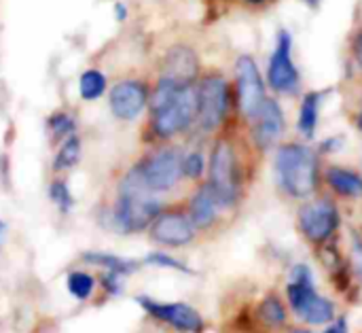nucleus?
Masks as SVG:
<instances>
[{"label": "nucleus", "instance_id": "f257e3e1", "mask_svg": "<svg viewBox=\"0 0 362 333\" xmlns=\"http://www.w3.org/2000/svg\"><path fill=\"white\" fill-rule=\"evenodd\" d=\"M110 215L115 227L125 234H134L151 227V223L161 215V202L157 200L155 191L146 187L140 164L134 166L121 181L119 198Z\"/></svg>", "mask_w": 362, "mask_h": 333}, {"label": "nucleus", "instance_id": "f03ea898", "mask_svg": "<svg viewBox=\"0 0 362 333\" xmlns=\"http://www.w3.org/2000/svg\"><path fill=\"white\" fill-rule=\"evenodd\" d=\"M276 172L288 196L310 198L318 187V155L308 145L284 142L276 151Z\"/></svg>", "mask_w": 362, "mask_h": 333}, {"label": "nucleus", "instance_id": "7ed1b4c3", "mask_svg": "<svg viewBox=\"0 0 362 333\" xmlns=\"http://www.w3.org/2000/svg\"><path fill=\"white\" fill-rule=\"evenodd\" d=\"M197 111H199L197 85L187 83L176 91L170 104L153 113V130L159 138H172L178 132L187 130L193 121H197Z\"/></svg>", "mask_w": 362, "mask_h": 333}, {"label": "nucleus", "instance_id": "20e7f679", "mask_svg": "<svg viewBox=\"0 0 362 333\" xmlns=\"http://www.w3.org/2000/svg\"><path fill=\"white\" fill-rule=\"evenodd\" d=\"M216 200L221 206H233L240 198V172L238 155L229 140H218L210 155V181Z\"/></svg>", "mask_w": 362, "mask_h": 333}, {"label": "nucleus", "instance_id": "39448f33", "mask_svg": "<svg viewBox=\"0 0 362 333\" xmlns=\"http://www.w3.org/2000/svg\"><path fill=\"white\" fill-rule=\"evenodd\" d=\"M199 94V111L197 123L204 132H212L221 128L229 113V83L223 74H208L197 85Z\"/></svg>", "mask_w": 362, "mask_h": 333}, {"label": "nucleus", "instance_id": "423d86ee", "mask_svg": "<svg viewBox=\"0 0 362 333\" xmlns=\"http://www.w3.org/2000/svg\"><path fill=\"white\" fill-rule=\"evenodd\" d=\"M299 70L293 62V34L288 30H278L276 49L267 66V83L274 94L293 96L299 89Z\"/></svg>", "mask_w": 362, "mask_h": 333}, {"label": "nucleus", "instance_id": "0eeeda50", "mask_svg": "<svg viewBox=\"0 0 362 333\" xmlns=\"http://www.w3.org/2000/svg\"><path fill=\"white\" fill-rule=\"evenodd\" d=\"M140 170L151 191H170L182 176V155L178 149H161L144 159Z\"/></svg>", "mask_w": 362, "mask_h": 333}, {"label": "nucleus", "instance_id": "6e6552de", "mask_svg": "<svg viewBox=\"0 0 362 333\" xmlns=\"http://www.w3.org/2000/svg\"><path fill=\"white\" fill-rule=\"evenodd\" d=\"M299 227L312 244H325L339 227L337 206L329 200H318L299 210Z\"/></svg>", "mask_w": 362, "mask_h": 333}, {"label": "nucleus", "instance_id": "1a4fd4ad", "mask_svg": "<svg viewBox=\"0 0 362 333\" xmlns=\"http://www.w3.org/2000/svg\"><path fill=\"white\" fill-rule=\"evenodd\" d=\"M235 77H238L240 111L246 119L252 121L261 102L265 100V83H263L261 70L250 55H240L235 62Z\"/></svg>", "mask_w": 362, "mask_h": 333}, {"label": "nucleus", "instance_id": "9d476101", "mask_svg": "<svg viewBox=\"0 0 362 333\" xmlns=\"http://www.w3.org/2000/svg\"><path fill=\"white\" fill-rule=\"evenodd\" d=\"M138 304L144 308L146 315H151L153 319L178 329L182 333H199L204 329V319L199 317V312L187 304H161V302H155L146 295H140L138 298Z\"/></svg>", "mask_w": 362, "mask_h": 333}, {"label": "nucleus", "instance_id": "9b49d317", "mask_svg": "<svg viewBox=\"0 0 362 333\" xmlns=\"http://www.w3.org/2000/svg\"><path fill=\"white\" fill-rule=\"evenodd\" d=\"M286 130V119L280 102L276 98H267L261 102L257 115L252 117V138L259 149H269L278 142V138Z\"/></svg>", "mask_w": 362, "mask_h": 333}, {"label": "nucleus", "instance_id": "f8f14e48", "mask_svg": "<svg viewBox=\"0 0 362 333\" xmlns=\"http://www.w3.org/2000/svg\"><path fill=\"white\" fill-rule=\"evenodd\" d=\"M151 238L165 247H185L195 238V225L185 213H161L151 223Z\"/></svg>", "mask_w": 362, "mask_h": 333}, {"label": "nucleus", "instance_id": "ddd939ff", "mask_svg": "<svg viewBox=\"0 0 362 333\" xmlns=\"http://www.w3.org/2000/svg\"><path fill=\"white\" fill-rule=\"evenodd\" d=\"M148 91L140 81H121L110 91V111L123 121L136 119L146 106Z\"/></svg>", "mask_w": 362, "mask_h": 333}, {"label": "nucleus", "instance_id": "4468645a", "mask_svg": "<svg viewBox=\"0 0 362 333\" xmlns=\"http://www.w3.org/2000/svg\"><path fill=\"white\" fill-rule=\"evenodd\" d=\"M199 70V62H197V53L187 47V45H174L165 57H163V70L161 77H168L180 85L185 83H193Z\"/></svg>", "mask_w": 362, "mask_h": 333}, {"label": "nucleus", "instance_id": "2eb2a0df", "mask_svg": "<svg viewBox=\"0 0 362 333\" xmlns=\"http://www.w3.org/2000/svg\"><path fill=\"white\" fill-rule=\"evenodd\" d=\"M218 200L212 191V187L206 183L197 189V193L191 198V204H189V217L195 225V230H208L216 217H218Z\"/></svg>", "mask_w": 362, "mask_h": 333}, {"label": "nucleus", "instance_id": "dca6fc26", "mask_svg": "<svg viewBox=\"0 0 362 333\" xmlns=\"http://www.w3.org/2000/svg\"><path fill=\"white\" fill-rule=\"evenodd\" d=\"M325 176L335 193L344 198H362V176L358 172L341 166H329Z\"/></svg>", "mask_w": 362, "mask_h": 333}, {"label": "nucleus", "instance_id": "f3484780", "mask_svg": "<svg viewBox=\"0 0 362 333\" xmlns=\"http://www.w3.org/2000/svg\"><path fill=\"white\" fill-rule=\"evenodd\" d=\"M320 104H322V94L320 91H310L301 100L299 108V119H297V130L305 140H312L316 130H318V119H320Z\"/></svg>", "mask_w": 362, "mask_h": 333}, {"label": "nucleus", "instance_id": "a211bd4d", "mask_svg": "<svg viewBox=\"0 0 362 333\" xmlns=\"http://www.w3.org/2000/svg\"><path fill=\"white\" fill-rule=\"evenodd\" d=\"M83 261H87L89 266H100L108 272L123 274V276L140 270V261H136V259H127V257H119V255H110V253H98V251L83 253Z\"/></svg>", "mask_w": 362, "mask_h": 333}, {"label": "nucleus", "instance_id": "6ab92c4d", "mask_svg": "<svg viewBox=\"0 0 362 333\" xmlns=\"http://www.w3.org/2000/svg\"><path fill=\"white\" fill-rule=\"evenodd\" d=\"M297 315H299L305 323H310V325H322V323H329V321L335 317V306H333L327 298L314 293V295L310 298V302H308Z\"/></svg>", "mask_w": 362, "mask_h": 333}, {"label": "nucleus", "instance_id": "aec40b11", "mask_svg": "<svg viewBox=\"0 0 362 333\" xmlns=\"http://www.w3.org/2000/svg\"><path fill=\"white\" fill-rule=\"evenodd\" d=\"M78 157H81V140H78V136H68V138L62 142V147H59V151H57V155H55L53 170H55V172L70 170L72 166H76Z\"/></svg>", "mask_w": 362, "mask_h": 333}, {"label": "nucleus", "instance_id": "412c9836", "mask_svg": "<svg viewBox=\"0 0 362 333\" xmlns=\"http://www.w3.org/2000/svg\"><path fill=\"white\" fill-rule=\"evenodd\" d=\"M106 89V77L100 70H85L78 81V91L83 100H98Z\"/></svg>", "mask_w": 362, "mask_h": 333}, {"label": "nucleus", "instance_id": "4be33fe9", "mask_svg": "<svg viewBox=\"0 0 362 333\" xmlns=\"http://www.w3.org/2000/svg\"><path fill=\"white\" fill-rule=\"evenodd\" d=\"M66 287L70 291V295L78 302H85L91 298L93 289H95V278L87 272H70L66 278Z\"/></svg>", "mask_w": 362, "mask_h": 333}, {"label": "nucleus", "instance_id": "5701e85b", "mask_svg": "<svg viewBox=\"0 0 362 333\" xmlns=\"http://www.w3.org/2000/svg\"><path fill=\"white\" fill-rule=\"evenodd\" d=\"M185 85H187V83H185ZM180 87H182L180 83H176V81H172V79H168V77H161L159 83H157V87H155V91H153V102H151L153 113L159 111V108H163L165 104H170Z\"/></svg>", "mask_w": 362, "mask_h": 333}, {"label": "nucleus", "instance_id": "b1692460", "mask_svg": "<svg viewBox=\"0 0 362 333\" xmlns=\"http://www.w3.org/2000/svg\"><path fill=\"white\" fill-rule=\"evenodd\" d=\"M259 317L267 323V325H282L286 321V310L282 306V302L274 295L265 298L263 304L259 306Z\"/></svg>", "mask_w": 362, "mask_h": 333}, {"label": "nucleus", "instance_id": "393cba45", "mask_svg": "<svg viewBox=\"0 0 362 333\" xmlns=\"http://www.w3.org/2000/svg\"><path fill=\"white\" fill-rule=\"evenodd\" d=\"M49 198H51V202L57 206V210H59L62 215H68V213L72 210L74 200H72L70 187H68L64 181H53V183L49 185Z\"/></svg>", "mask_w": 362, "mask_h": 333}, {"label": "nucleus", "instance_id": "a878e982", "mask_svg": "<svg viewBox=\"0 0 362 333\" xmlns=\"http://www.w3.org/2000/svg\"><path fill=\"white\" fill-rule=\"evenodd\" d=\"M49 130H51L53 140H64L74 132V119L66 113H55L49 119Z\"/></svg>", "mask_w": 362, "mask_h": 333}, {"label": "nucleus", "instance_id": "bb28decb", "mask_svg": "<svg viewBox=\"0 0 362 333\" xmlns=\"http://www.w3.org/2000/svg\"><path fill=\"white\" fill-rule=\"evenodd\" d=\"M286 293H288V302H291L293 310L299 312L310 302V298L316 293V289H314V285H297V283H291Z\"/></svg>", "mask_w": 362, "mask_h": 333}, {"label": "nucleus", "instance_id": "cd10ccee", "mask_svg": "<svg viewBox=\"0 0 362 333\" xmlns=\"http://www.w3.org/2000/svg\"><path fill=\"white\" fill-rule=\"evenodd\" d=\"M144 264L157 266V268H170V270H176V272H185V274H193V270L189 266H185L182 261H178V259H174V257H170L165 253H159V251L157 253H148L144 257Z\"/></svg>", "mask_w": 362, "mask_h": 333}, {"label": "nucleus", "instance_id": "c85d7f7f", "mask_svg": "<svg viewBox=\"0 0 362 333\" xmlns=\"http://www.w3.org/2000/svg\"><path fill=\"white\" fill-rule=\"evenodd\" d=\"M204 168H206V159L202 153L193 151L187 157H182V174L187 179H199L204 174Z\"/></svg>", "mask_w": 362, "mask_h": 333}, {"label": "nucleus", "instance_id": "c756f323", "mask_svg": "<svg viewBox=\"0 0 362 333\" xmlns=\"http://www.w3.org/2000/svg\"><path fill=\"white\" fill-rule=\"evenodd\" d=\"M102 281V287L106 289L108 295L112 298H119L123 293V274H117V272H108L100 278Z\"/></svg>", "mask_w": 362, "mask_h": 333}, {"label": "nucleus", "instance_id": "7c9ffc66", "mask_svg": "<svg viewBox=\"0 0 362 333\" xmlns=\"http://www.w3.org/2000/svg\"><path fill=\"white\" fill-rule=\"evenodd\" d=\"M291 281L297 283V285H314L312 270H310L305 264H297V266L291 270Z\"/></svg>", "mask_w": 362, "mask_h": 333}, {"label": "nucleus", "instance_id": "2f4dec72", "mask_svg": "<svg viewBox=\"0 0 362 333\" xmlns=\"http://www.w3.org/2000/svg\"><path fill=\"white\" fill-rule=\"evenodd\" d=\"M344 147V138L341 136H331L327 138L320 147H318V153H335Z\"/></svg>", "mask_w": 362, "mask_h": 333}, {"label": "nucleus", "instance_id": "473e14b6", "mask_svg": "<svg viewBox=\"0 0 362 333\" xmlns=\"http://www.w3.org/2000/svg\"><path fill=\"white\" fill-rule=\"evenodd\" d=\"M352 51H354V60H356V64L361 66V70H362V28L356 32V36H354V40H352Z\"/></svg>", "mask_w": 362, "mask_h": 333}, {"label": "nucleus", "instance_id": "72a5a7b5", "mask_svg": "<svg viewBox=\"0 0 362 333\" xmlns=\"http://www.w3.org/2000/svg\"><path fill=\"white\" fill-rule=\"evenodd\" d=\"M354 255H356V268H358V274L362 276V238L354 236Z\"/></svg>", "mask_w": 362, "mask_h": 333}, {"label": "nucleus", "instance_id": "f704fd0d", "mask_svg": "<svg viewBox=\"0 0 362 333\" xmlns=\"http://www.w3.org/2000/svg\"><path fill=\"white\" fill-rule=\"evenodd\" d=\"M325 333H348V321L346 319H339L337 323H333Z\"/></svg>", "mask_w": 362, "mask_h": 333}, {"label": "nucleus", "instance_id": "c9c22d12", "mask_svg": "<svg viewBox=\"0 0 362 333\" xmlns=\"http://www.w3.org/2000/svg\"><path fill=\"white\" fill-rule=\"evenodd\" d=\"M115 9H117V17H121V19H123V17H125V6H123V4H117Z\"/></svg>", "mask_w": 362, "mask_h": 333}, {"label": "nucleus", "instance_id": "e433bc0d", "mask_svg": "<svg viewBox=\"0 0 362 333\" xmlns=\"http://www.w3.org/2000/svg\"><path fill=\"white\" fill-rule=\"evenodd\" d=\"M303 2H305L308 6H312V9H316V6L320 4V0H303Z\"/></svg>", "mask_w": 362, "mask_h": 333}, {"label": "nucleus", "instance_id": "4c0bfd02", "mask_svg": "<svg viewBox=\"0 0 362 333\" xmlns=\"http://www.w3.org/2000/svg\"><path fill=\"white\" fill-rule=\"evenodd\" d=\"M356 128L362 132V111L358 113V117H356Z\"/></svg>", "mask_w": 362, "mask_h": 333}, {"label": "nucleus", "instance_id": "58836bf2", "mask_svg": "<svg viewBox=\"0 0 362 333\" xmlns=\"http://www.w3.org/2000/svg\"><path fill=\"white\" fill-rule=\"evenodd\" d=\"M248 2H252V4H263V2H267V0H248Z\"/></svg>", "mask_w": 362, "mask_h": 333}, {"label": "nucleus", "instance_id": "ea45409f", "mask_svg": "<svg viewBox=\"0 0 362 333\" xmlns=\"http://www.w3.org/2000/svg\"><path fill=\"white\" fill-rule=\"evenodd\" d=\"M293 333H312V332H308V329H295Z\"/></svg>", "mask_w": 362, "mask_h": 333}, {"label": "nucleus", "instance_id": "a19ab883", "mask_svg": "<svg viewBox=\"0 0 362 333\" xmlns=\"http://www.w3.org/2000/svg\"><path fill=\"white\" fill-rule=\"evenodd\" d=\"M0 234H2V223H0Z\"/></svg>", "mask_w": 362, "mask_h": 333}]
</instances>
